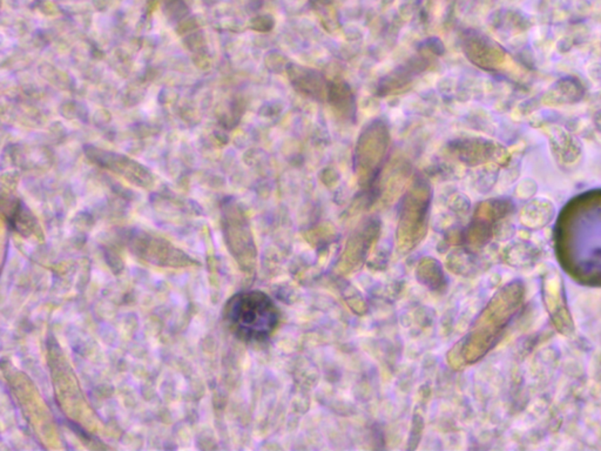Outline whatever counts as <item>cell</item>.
I'll return each mask as SVG.
<instances>
[{
  "instance_id": "cell-1",
  "label": "cell",
  "mask_w": 601,
  "mask_h": 451,
  "mask_svg": "<svg viewBox=\"0 0 601 451\" xmlns=\"http://www.w3.org/2000/svg\"><path fill=\"white\" fill-rule=\"evenodd\" d=\"M225 326L244 342L266 341L280 322L278 308L271 296L261 290H246L232 296L223 309Z\"/></svg>"
},
{
  "instance_id": "cell-2",
  "label": "cell",
  "mask_w": 601,
  "mask_h": 451,
  "mask_svg": "<svg viewBox=\"0 0 601 451\" xmlns=\"http://www.w3.org/2000/svg\"><path fill=\"white\" fill-rule=\"evenodd\" d=\"M584 95L581 84L574 78H563L544 95V101L551 102V105H563L566 102H576Z\"/></svg>"
},
{
  "instance_id": "cell-3",
  "label": "cell",
  "mask_w": 601,
  "mask_h": 451,
  "mask_svg": "<svg viewBox=\"0 0 601 451\" xmlns=\"http://www.w3.org/2000/svg\"><path fill=\"white\" fill-rule=\"evenodd\" d=\"M550 142L553 151L562 155L565 161H574L581 153V144L574 135L567 133L562 127L554 126L551 128Z\"/></svg>"
},
{
  "instance_id": "cell-4",
  "label": "cell",
  "mask_w": 601,
  "mask_h": 451,
  "mask_svg": "<svg viewBox=\"0 0 601 451\" xmlns=\"http://www.w3.org/2000/svg\"><path fill=\"white\" fill-rule=\"evenodd\" d=\"M595 127H597V128H598V130H600V132H601V109H600V111H599L598 113H597V114H595Z\"/></svg>"
}]
</instances>
